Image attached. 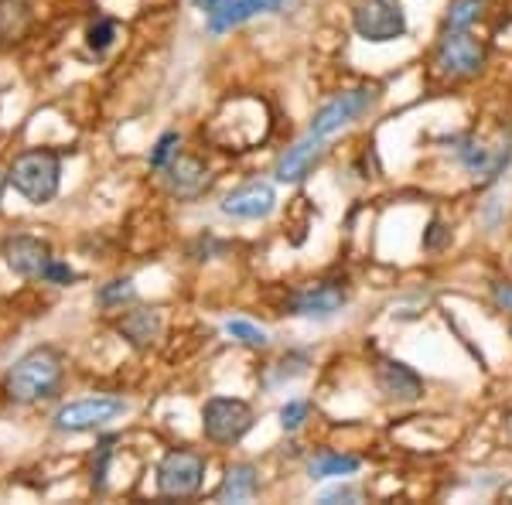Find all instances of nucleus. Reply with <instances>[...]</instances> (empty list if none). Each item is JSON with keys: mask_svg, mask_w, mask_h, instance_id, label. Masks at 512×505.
Returning <instances> with one entry per match:
<instances>
[{"mask_svg": "<svg viewBox=\"0 0 512 505\" xmlns=\"http://www.w3.org/2000/svg\"><path fill=\"white\" fill-rule=\"evenodd\" d=\"M321 144H325V137L308 134L304 140H297L294 147H287V154L277 161V178L280 181H301L318 164L321 151H325Z\"/></svg>", "mask_w": 512, "mask_h": 505, "instance_id": "4468645a", "label": "nucleus"}, {"mask_svg": "<svg viewBox=\"0 0 512 505\" xmlns=\"http://www.w3.org/2000/svg\"><path fill=\"white\" fill-rule=\"evenodd\" d=\"M376 103V89H349V93L328 99L325 106L311 120V134L315 137H332L342 127H349L352 120H359L362 113H369Z\"/></svg>", "mask_w": 512, "mask_h": 505, "instance_id": "0eeeda50", "label": "nucleus"}, {"mask_svg": "<svg viewBox=\"0 0 512 505\" xmlns=\"http://www.w3.org/2000/svg\"><path fill=\"white\" fill-rule=\"evenodd\" d=\"M168 188L178 198H195L209 188V168L198 157H175L168 164Z\"/></svg>", "mask_w": 512, "mask_h": 505, "instance_id": "2eb2a0df", "label": "nucleus"}, {"mask_svg": "<svg viewBox=\"0 0 512 505\" xmlns=\"http://www.w3.org/2000/svg\"><path fill=\"white\" fill-rule=\"evenodd\" d=\"M127 413V403L120 396H89V400H72L55 413V427L69 430V434H82V430L106 427Z\"/></svg>", "mask_w": 512, "mask_h": 505, "instance_id": "423d86ee", "label": "nucleus"}, {"mask_svg": "<svg viewBox=\"0 0 512 505\" xmlns=\"http://www.w3.org/2000/svg\"><path fill=\"white\" fill-rule=\"evenodd\" d=\"M178 144H181L178 134H161L158 144H154V151H151V168H168L171 154L178 151Z\"/></svg>", "mask_w": 512, "mask_h": 505, "instance_id": "4be33fe9", "label": "nucleus"}, {"mask_svg": "<svg viewBox=\"0 0 512 505\" xmlns=\"http://www.w3.org/2000/svg\"><path fill=\"white\" fill-rule=\"evenodd\" d=\"M492 294H495V301H499L502 308L512 311V284H495V287H492Z\"/></svg>", "mask_w": 512, "mask_h": 505, "instance_id": "cd10ccee", "label": "nucleus"}, {"mask_svg": "<svg viewBox=\"0 0 512 505\" xmlns=\"http://www.w3.org/2000/svg\"><path fill=\"white\" fill-rule=\"evenodd\" d=\"M113 21H99V24H93V28H89V45L96 48V52H103L106 45H110L113 41Z\"/></svg>", "mask_w": 512, "mask_h": 505, "instance_id": "393cba45", "label": "nucleus"}, {"mask_svg": "<svg viewBox=\"0 0 512 505\" xmlns=\"http://www.w3.org/2000/svg\"><path fill=\"white\" fill-rule=\"evenodd\" d=\"M376 386L393 403H417L424 396V383H420L417 372L407 362H393V359L376 369Z\"/></svg>", "mask_w": 512, "mask_h": 505, "instance_id": "9b49d317", "label": "nucleus"}, {"mask_svg": "<svg viewBox=\"0 0 512 505\" xmlns=\"http://www.w3.org/2000/svg\"><path fill=\"white\" fill-rule=\"evenodd\" d=\"M304 417H308V403L304 400H291L280 407V427L284 430H297L304 424Z\"/></svg>", "mask_w": 512, "mask_h": 505, "instance_id": "5701e85b", "label": "nucleus"}, {"mask_svg": "<svg viewBox=\"0 0 512 505\" xmlns=\"http://www.w3.org/2000/svg\"><path fill=\"white\" fill-rule=\"evenodd\" d=\"M253 407L236 396H212L202 407V430L212 444H236L250 434Z\"/></svg>", "mask_w": 512, "mask_h": 505, "instance_id": "7ed1b4c3", "label": "nucleus"}, {"mask_svg": "<svg viewBox=\"0 0 512 505\" xmlns=\"http://www.w3.org/2000/svg\"><path fill=\"white\" fill-rule=\"evenodd\" d=\"M195 4H198V7H205V11H209V7L216 4V0H195Z\"/></svg>", "mask_w": 512, "mask_h": 505, "instance_id": "c85d7f7f", "label": "nucleus"}, {"mask_svg": "<svg viewBox=\"0 0 512 505\" xmlns=\"http://www.w3.org/2000/svg\"><path fill=\"white\" fill-rule=\"evenodd\" d=\"M134 280H110V284L103 287L96 297H99V304L103 308H117V304H123V301H134Z\"/></svg>", "mask_w": 512, "mask_h": 505, "instance_id": "412c9836", "label": "nucleus"}, {"mask_svg": "<svg viewBox=\"0 0 512 505\" xmlns=\"http://www.w3.org/2000/svg\"><path fill=\"white\" fill-rule=\"evenodd\" d=\"M41 280H52V284H72V280H76V273L69 270V263L52 260L45 267V277H41Z\"/></svg>", "mask_w": 512, "mask_h": 505, "instance_id": "a878e982", "label": "nucleus"}, {"mask_svg": "<svg viewBox=\"0 0 512 505\" xmlns=\"http://www.w3.org/2000/svg\"><path fill=\"white\" fill-rule=\"evenodd\" d=\"M342 304H345V291L338 284H311V287H304V291H297L287 308H291V314H297V318L325 321L342 311Z\"/></svg>", "mask_w": 512, "mask_h": 505, "instance_id": "9d476101", "label": "nucleus"}, {"mask_svg": "<svg viewBox=\"0 0 512 505\" xmlns=\"http://www.w3.org/2000/svg\"><path fill=\"white\" fill-rule=\"evenodd\" d=\"M359 471V458L355 454H335V451H321L308 461V475L321 482V478H342Z\"/></svg>", "mask_w": 512, "mask_h": 505, "instance_id": "a211bd4d", "label": "nucleus"}, {"mask_svg": "<svg viewBox=\"0 0 512 505\" xmlns=\"http://www.w3.org/2000/svg\"><path fill=\"white\" fill-rule=\"evenodd\" d=\"M205 482V458L195 451H171L158 465V488L161 495H195Z\"/></svg>", "mask_w": 512, "mask_h": 505, "instance_id": "6e6552de", "label": "nucleus"}, {"mask_svg": "<svg viewBox=\"0 0 512 505\" xmlns=\"http://www.w3.org/2000/svg\"><path fill=\"white\" fill-rule=\"evenodd\" d=\"M277 205V192L267 181H250V185L236 188L222 198V212L233 215V219H267Z\"/></svg>", "mask_w": 512, "mask_h": 505, "instance_id": "1a4fd4ad", "label": "nucleus"}, {"mask_svg": "<svg viewBox=\"0 0 512 505\" xmlns=\"http://www.w3.org/2000/svg\"><path fill=\"white\" fill-rule=\"evenodd\" d=\"M256 492H260V471L253 465H233L219 485L222 502H246V499H253Z\"/></svg>", "mask_w": 512, "mask_h": 505, "instance_id": "f3484780", "label": "nucleus"}, {"mask_svg": "<svg viewBox=\"0 0 512 505\" xmlns=\"http://www.w3.org/2000/svg\"><path fill=\"white\" fill-rule=\"evenodd\" d=\"M352 28L362 41L386 45L407 35V11L400 0H362L352 11Z\"/></svg>", "mask_w": 512, "mask_h": 505, "instance_id": "20e7f679", "label": "nucleus"}, {"mask_svg": "<svg viewBox=\"0 0 512 505\" xmlns=\"http://www.w3.org/2000/svg\"><path fill=\"white\" fill-rule=\"evenodd\" d=\"M434 65L441 76L472 79L485 69V45L468 35V31H451V35L441 38V45H437Z\"/></svg>", "mask_w": 512, "mask_h": 505, "instance_id": "39448f33", "label": "nucleus"}, {"mask_svg": "<svg viewBox=\"0 0 512 505\" xmlns=\"http://www.w3.org/2000/svg\"><path fill=\"white\" fill-rule=\"evenodd\" d=\"M355 499H359V492L349 485H338V488H332V492L321 495V502H355Z\"/></svg>", "mask_w": 512, "mask_h": 505, "instance_id": "bb28decb", "label": "nucleus"}, {"mask_svg": "<svg viewBox=\"0 0 512 505\" xmlns=\"http://www.w3.org/2000/svg\"><path fill=\"white\" fill-rule=\"evenodd\" d=\"M277 7L280 0H216L209 7V31L222 35V31H233L243 21H250L253 14H270Z\"/></svg>", "mask_w": 512, "mask_h": 505, "instance_id": "ddd939ff", "label": "nucleus"}, {"mask_svg": "<svg viewBox=\"0 0 512 505\" xmlns=\"http://www.w3.org/2000/svg\"><path fill=\"white\" fill-rule=\"evenodd\" d=\"M7 181L14 185V192H21L31 205H45L59 195L62 181V161L52 151H24L14 157Z\"/></svg>", "mask_w": 512, "mask_h": 505, "instance_id": "f03ea898", "label": "nucleus"}, {"mask_svg": "<svg viewBox=\"0 0 512 505\" xmlns=\"http://www.w3.org/2000/svg\"><path fill=\"white\" fill-rule=\"evenodd\" d=\"M485 11V0H451L448 7V28L451 31H465L482 18Z\"/></svg>", "mask_w": 512, "mask_h": 505, "instance_id": "6ab92c4d", "label": "nucleus"}, {"mask_svg": "<svg viewBox=\"0 0 512 505\" xmlns=\"http://www.w3.org/2000/svg\"><path fill=\"white\" fill-rule=\"evenodd\" d=\"M52 263V250L35 236H14L7 239V267L18 277H45V267Z\"/></svg>", "mask_w": 512, "mask_h": 505, "instance_id": "f8f14e48", "label": "nucleus"}, {"mask_svg": "<svg viewBox=\"0 0 512 505\" xmlns=\"http://www.w3.org/2000/svg\"><path fill=\"white\" fill-rule=\"evenodd\" d=\"M226 331L236 338V342H243L246 349H263V345H267V331L250 325V321H243V318H233V321H229Z\"/></svg>", "mask_w": 512, "mask_h": 505, "instance_id": "aec40b11", "label": "nucleus"}, {"mask_svg": "<svg viewBox=\"0 0 512 505\" xmlns=\"http://www.w3.org/2000/svg\"><path fill=\"white\" fill-rule=\"evenodd\" d=\"M120 331L123 338H127L130 345H137V349H147V345L158 338L161 331V314L154 308H137V311H127L120 318Z\"/></svg>", "mask_w": 512, "mask_h": 505, "instance_id": "dca6fc26", "label": "nucleus"}, {"mask_svg": "<svg viewBox=\"0 0 512 505\" xmlns=\"http://www.w3.org/2000/svg\"><path fill=\"white\" fill-rule=\"evenodd\" d=\"M62 376H65V366H62L59 352L48 349V345L31 349L28 355H21V359L14 362L11 372H7V379H4L7 400H14V403L52 400L62 389Z\"/></svg>", "mask_w": 512, "mask_h": 505, "instance_id": "f257e3e1", "label": "nucleus"}, {"mask_svg": "<svg viewBox=\"0 0 512 505\" xmlns=\"http://www.w3.org/2000/svg\"><path fill=\"white\" fill-rule=\"evenodd\" d=\"M448 239H451V229L444 226L441 219H434L431 226H427V233H424V250H441Z\"/></svg>", "mask_w": 512, "mask_h": 505, "instance_id": "b1692460", "label": "nucleus"}]
</instances>
